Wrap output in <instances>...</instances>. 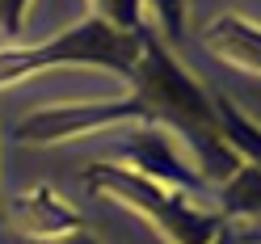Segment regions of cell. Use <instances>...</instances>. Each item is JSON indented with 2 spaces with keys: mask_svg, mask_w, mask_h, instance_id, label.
Instances as JSON below:
<instances>
[{
  "mask_svg": "<svg viewBox=\"0 0 261 244\" xmlns=\"http://www.w3.org/2000/svg\"><path fill=\"white\" fill-rule=\"evenodd\" d=\"M130 93L143 101L152 126H173L194 152H198V173L202 181H223L240 165V156L227 148L219 131V114L202 80H194L177 55L160 42L152 30L139 42V63L130 72Z\"/></svg>",
  "mask_w": 261,
  "mask_h": 244,
  "instance_id": "obj_1",
  "label": "cell"
},
{
  "mask_svg": "<svg viewBox=\"0 0 261 244\" xmlns=\"http://www.w3.org/2000/svg\"><path fill=\"white\" fill-rule=\"evenodd\" d=\"M139 42L143 34L135 38V34H122V30H110L97 17H85L72 30H63L59 38H46L34 46H5L0 51V89L30 80L46 68H101L130 80L139 63Z\"/></svg>",
  "mask_w": 261,
  "mask_h": 244,
  "instance_id": "obj_2",
  "label": "cell"
},
{
  "mask_svg": "<svg viewBox=\"0 0 261 244\" xmlns=\"http://www.w3.org/2000/svg\"><path fill=\"white\" fill-rule=\"evenodd\" d=\"M85 185L101 198H114L130 206L135 215H143L152 227H160V236L169 244H215L223 236V215H211V210L194 206L190 194L148 181V177L130 173L126 165H110V160H97L85 169Z\"/></svg>",
  "mask_w": 261,
  "mask_h": 244,
  "instance_id": "obj_3",
  "label": "cell"
},
{
  "mask_svg": "<svg viewBox=\"0 0 261 244\" xmlns=\"http://www.w3.org/2000/svg\"><path fill=\"white\" fill-rule=\"evenodd\" d=\"M110 126H152V118L135 93L106 97V101H68V105H42L30 118H21L13 139L25 143V148H51V143L97 135V131H110Z\"/></svg>",
  "mask_w": 261,
  "mask_h": 244,
  "instance_id": "obj_4",
  "label": "cell"
},
{
  "mask_svg": "<svg viewBox=\"0 0 261 244\" xmlns=\"http://www.w3.org/2000/svg\"><path fill=\"white\" fill-rule=\"evenodd\" d=\"M122 160L130 173L148 177V181H160V185H173V189H202V173L190 169L181 156L173 152V143L165 135V126H135L126 139H122Z\"/></svg>",
  "mask_w": 261,
  "mask_h": 244,
  "instance_id": "obj_5",
  "label": "cell"
},
{
  "mask_svg": "<svg viewBox=\"0 0 261 244\" xmlns=\"http://www.w3.org/2000/svg\"><path fill=\"white\" fill-rule=\"evenodd\" d=\"M9 219L17 223L21 236L51 240V244H63L76 232H85V215L63 194H55L51 185H30L21 194H13L9 198Z\"/></svg>",
  "mask_w": 261,
  "mask_h": 244,
  "instance_id": "obj_6",
  "label": "cell"
},
{
  "mask_svg": "<svg viewBox=\"0 0 261 244\" xmlns=\"http://www.w3.org/2000/svg\"><path fill=\"white\" fill-rule=\"evenodd\" d=\"M202 46L211 55H219L223 63H236V68L261 76V25L249 17H236V13H219L202 25Z\"/></svg>",
  "mask_w": 261,
  "mask_h": 244,
  "instance_id": "obj_7",
  "label": "cell"
},
{
  "mask_svg": "<svg viewBox=\"0 0 261 244\" xmlns=\"http://www.w3.org/2000/svg\"><path fill=\"white\" fill-rule=\"evenodd\" d=\"M215 101V114H219V131L227 139V148H232L240 160H249V165L261 169V126L249 118V114H240L227 97H211Z\"/></svg>",
  "mask_w": 261,
  "mask_h": 244,
  "instance_id": "obj_8",
  "label": "cell"
},
{
  "mask_svg": "<svg viewBox=\"0 0 261 244\" xmlns=\"http://www.w3.org/2000/svg\"><path fill=\"white\" fill-rule=\"evenodd\" d=\"M93 5V13L89 17H97V21H106L110 30H122V34H148V21H143V0H89Z\"/></svg>",
  "mask_w": 261,
  "mask_h": 244,
  "instance_id": "obj_9",
  "label": "cell"
},
{
  "mask_svg": "<svg viewBox=\"0 0 261 244\" xmlns=\"http://www.w3.org/2000/svg\"><path fill=\"white\" fill-rule=\"evenodd\" d=\"M186 9H190L186 0H143V17H152V21H156L152 34L165 42L169 51L186 38Z\"/></svg>",
  "mask_w": 261,
  "mask_h": 244,
  "instance_id": "obj_10",
  "label": "cell"
},
{
  "mask_svg": "<svg viewBox=\"0 0 261 244\" xmlns=\"http://www.w3.org/2000/svg\"><path fill=\"white\" fill-rule=\"evenodd\" d=\"M25 13H30V0H0V34L17 38L25 25Z\"/></svg>",
  "mask_w": 261,
  "mask_h": 244,
  "instance_id": "obj_11",
  "label": "cell"
},
{
  "mask_svg": "<svg viewBox=\"0 0 261 244\" xmlns=\"http://www.w3.org/2000/svg\"><path fill=\"white\" fill-rule=\"evenodd\" d=\"M227 236H232V244H261V219H253V223H227Z\"/></svg>",
  "mask_w": 261,
  "mask_h": 244,
  "instance_id": "obj_12",
  "label": "cell"
},
{
  "mask_svg": "<svg viewBox=\"0 0 261 244\" xmlns=\"http://www.w3.org/2000/svg\"><path fill=\"white\" fill-rule=\"evenodd\" d=\"M63 244H97V240H93V236H89V232H76V236H72V240H63Z\"/></svg>",
  "mask_w": 261,
  "mask_h": 244,
  "instance_id": "obj_13",
  "label": "cell"
}]
</instances>
